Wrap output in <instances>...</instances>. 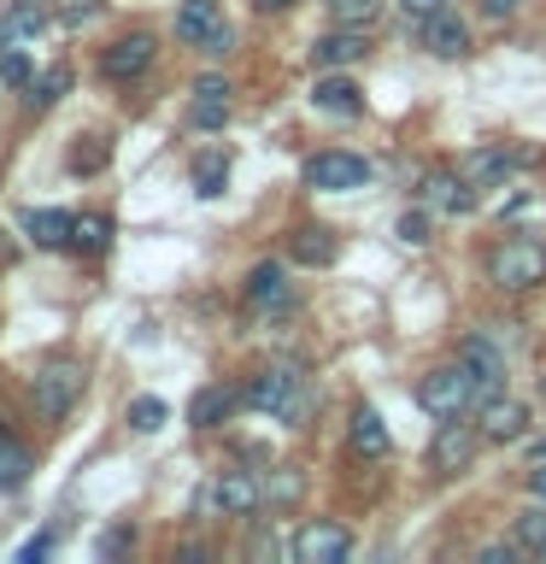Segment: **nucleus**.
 I'll list each match as a JSON object with an SVG mask.
<instances>
[{"instance_id":"nucleus-15","label":"nucleus","mask_w":546,"mask_h":564,"mask_svg":"<svg viewBox=\"0 0 546 564\" xmlns=\"http://www.w3.org/2000/svg\"><path fill=\"white\" fill-rule=\"evenodd\" d=\"M247 394L241 388H229V382H206L200 394L188 400V423L194 430H218V423H229V412H236Z\"/></svg>"},{"instance_id":"nucleus-11","label":"nucleus","mask_w":546,"mask_h":564,"mask_svg":"<svg viewBox=\"0 0 546 564\" xmlns=\"http://www.w3.org/2000/svg\"><path fill=\"white\" fill-rule=\"evenodd\" d=\"M528 159H535L528 148H476V153H470L458 171H465L476 188H500L505 176H517V171L528 165Z\"/></svg>"},{"instance_id":"nucleus-33","label":"nucleus","mask_w":546,"mask_h":564,"mask_svg":"<svg viewBox=\"0 0 546 564\" xmlns=\"http://www.w3.org/2000/svg\"><path fill=\"white\" fill-rule=\"evenodd\" d=\"M429 229H435V212L417 206V212H405V218H400V241L405 247H423V241H429Z\"/></svg>"},{"instance_id":"nucleus-30","label":"nucleus","mask_w":546,"mask_h":564,"mask_svg":"<svg viewBox=\"0 0 546 564\" xmlns=\"http://www.w3.org/2000/svg\"><path fill=\"white\" fill-rule=\"evenodd\" d=\"M511 541L523 546V553H540L546 546V506H528L517 523H511Z\"/></svg>"},{"instance_id":"nucleus-3","label":"nucleus","mask_w":546,"mask_h":564,"mask_svg":"<svg viewBox=\"0 0 546 564\" xmlns=\"http://www.w3.org/2000/svg\"><path fill=\"white\" fill-rule=\"evenodd\" d=\"M83 382H88V377H83V359H70V352H53V359L30 377V400H35V412L59 423V417L70 412V405L83 400Z\"/></svg>"},{"instance_id":"nucleus-28","label":"nucleus","mask_w":546,"mask_h":564,"mask_svg":"<svg viewBox=\"0 0 546 564\" xmlns=\"http://www.w3.org/2000/svg\"><path fill=\"white\" fill-rule=\"evenodd\" d=\"M30 482V453L24 447H18V441H7V435H0V488H24Z\"/></svg>"},{"instance_id":"nucleus-24","label":"nucleus","mask_w":546,"mask_h":564,"mask_svg":"<svg viewBox=\"0 0 546 564\" xmlns=\"http://www.w3.org/2000/svg\"><path fill=\"white\" fill-rule=\"evenodd\" d=\"M70 212H53V206H42V212H24V236L35 241V247H70Z\"/></svg>"},{"instance_id":"nucleus-40","label":"nucleus","mask_w":546,"mask_h":564,"mask_svg":"<svg viewBox=\"0 0 546 564\" xmlns=\"http://www.w3.org/2000/svg\"><path fill=\"white\" fill-rule=\"evenodd\" d=\"M123 546H130V535H123V529H112V535H106V541H100V553H106V558H112V553H123Z\"/></svg>"},{"instance_id":"nucleus-10","label":"nucleus","mask_w":546,"mask_h":564,"mask_svg":"<svg viewBox=\"0 0 546 564\" xmlns=\"http://www.w3.org/2000/svg\"><path fill=\"white\" fill-rule=\"evenodd\" d=\"M423 206L435 212H447V218H465V212H476V183L465 171H435V176H423Z\"/></svg>"},{"instance_id":"nucleus-21","label":"nucleus","mask_w":546,"mask_h":564,"mask_svg":"<svg viewBox=\"0 0 546 564\" xmlns=\"http://www.w3.org/2000/svg\"><path fill=\"white\" fill-rule=\"evenodd\" d=\"M288 259L294 264H312V271H324V264H335V236L324 224H299L288 236Z\"/></svg>"},{"instance_id":"nucleus-14","label":"nucleus","mask_w":546,"mask_h":564,"mask_svg":"<svg viewBox=\"0 0 546 564\" xmlns=\"http://www.w3.org/2000/svg\"><path fill=\"white\" fill-rule=\"evenodd\" d=\"M458 359H465V370L476 377V388H482V400H488V394H500V382H505V359H500V347H493L488 335H470V341L458 347Z\"/></svg>"},{"instance_id":"nucleus-38","label":"nucleus","mask_w":546,"mask_h":564,"mask_svg":"<svg viewBox=\"0 0 546 564\" xmlns=\"http://www.w3.org/2000/svg\"><path fill=\"white\" fill-rule=\"evenodd\" d=\"M400 7L412 12V18H435V12H447L452 0H400Z\"/></svg>"},{"instance_id":"nucleus-13","label":"nucleus","mask_w":546,"mask_h":564,"mask_svg":"<svg viewBox=\"0 0 546 564\" xmlns=\"http://www.w3.org/2000/svg\"><path fill=\"white\" fill-rule=\"evenodd\" d=\"M288 300H294V289H288V271H282L276 259H264V264H253V271H247V306L282 312Z\"/></svg>"},{"instance_id":"nucleus-18","label":"nucleus","mask_w":546,"mask_h":564,"mask_svg":"<svg viewBox=\"0 0 546 564\" xmlns=\"http://www.w3.org/2000/svg\"><path fill=\"white\" fill-rule=\"evenodd\" d=\"M312 106L324 118H359L364 112V88L352 83V77H324V83L312 88Z\"/></svg>"},{"instance_id":"nucleus-42","label":"nucleus","mask_w":546,"mask_h":564,"mask_svg":"<svg viewBox=\"0 0 546 564\" xmlns=\"http://www.w3.org/2000/svg\"><path fill=\"white\" fill-rule=\"evenodd\" d=\"M259 12H288V7H299V0H253Z\"/></svg>"},{"instance_id":"nucleus-20","label":"nucleus","mask_w":546,"mask_h":564,"mask_svg":"<svg viewBox=\"0 0 546 564\" xmlns=\"http://www.w3.org/2000/svg\"><path fill=\"white\" fill-rule=\"evenodd\" d=\"M229 123V83L200 77L194 83V130H223Z\"/></svg>"},{"instance_id":"nucleus-8","label":"nucleus","mask_w":546,"mask_h":564,"mask_svg":"<svg viewBox=\"0 0 546 564\" xmlns=\"http://www.w3.org/2000/svg\"><path fill=\"white\" fill-rule=\"evenodd\" d=\"M206 506H218L223 518H247V511L264 506V482L253 470H223L218 482L206 488Z\"/></svg>"},{"instance_id":"nucleus-37","label":"nucleus","mask_w":546,"mask_h":564,"mask_svg":"<svg viewBox=\"0 0 546 564\" xmlns=\"http://www.w3.org/2000/svg\"><path fill=\"white\" fill-rule=\"evenodd\" d=\"M229 42H236V35H229V24H218V30H211L206 42H200V53H211V59H223V53H229Z\"/></svg>"},{"instance_id":"nucleus-17","label":"nucleus","mask_w":546,"mask_h":564,"mask_svg":"<svg viewBox=\"0 0 546 564\" xmlns=\"http://www.w3.org/2000/svg\"><path fill=\"white\" fill-rule=\"evenodd\" d=\"M423 47H429L435 59H465V53H470V30L458 24L452 7H447V12L423 18Z\"/></svg>"},{"instance_id":"nucleus-41","label":"nucleus","mask_w":546,"mask_h":564,"mask_svg":"<svg viewBox=\"0 0 546 564\" xmlns=\"http://www.w3.org/2000/svg\"><path fill=\"white\" fill-rule=\"evenodd\" d=\"M482 12L488 18H511V12H517V0H482Z\"/></svg>"},{"instance_id":"nucleus-2","label":"nucleus","mask_w":546,"mask_h":564,"mask_svg":"<svg viewBox=\"0 0 546 564\" xmlns=\"http://www.w3.org/2000/svg\"><path fill=\"white\" fill-rule=\"evenodd\" d=\"M247 405H253V412H271L276 423H306L312 417V388H306V377H294L288 365H276V370H259V377L247 382Z\"/></svg>"},{"instance_id":"nucleus-32","label":"nucleus","mask_w":546,"mask_h":564,"mask_svg":"<svg viewBox=\"0 0 546 564\" xmlns=\"http://www.w3.org/2000/svg\"><path fill=\"white\" fill-rule=\"evenodd\" d=\"M165 417H171V412H165V400H159V394H141V400H130V430L153 435Z\"/></svg>"},{"instance_id":"nucleus-35","label":"nucleus","mask_w":546,"mask_h":564,"mask_svg":"<svg viewBox=\"0 0 546 564\" xmlns=\"http://www.w3.org/2000/svg\"><path fill=\"white\" fill-rule=\"evenodd\" d=\"M335 12H341V24H370V18H376V0H335Z\"/></svg>"},{"instance_id":"nucleus-31","label":"nucleus","mask_w":546,"mask_h":564,"mask_svg":"<svg viewBox=\"0 0 546 564\" xmlns=\"http://www.w3.org/2000/svg\"><path fill=\"white\" fill-rule=\"evenodd\" d=\"M106 159H112V148H106L100 135H77V148H70V171L95 176V171H106Z\"/></svg>"},{"instance_id":"nucleus-26","label":"nucleus","mask_w":546,"mask_h":564,"mask_svg":"<svg viewBox=\"0 0 546 564\" xmlns=\"http://www.w3.org/2000/svg\"><path fill=\"white\" fill-rule=\"evenodd\" d=\"M223 183H229V153L223 148H206L200 159H194V194H223Z\"/></svg>"},{"instance_id":"nucleus-6","label":"nucleus","mask_w":546,"mask_h":564,"mask_svg":"<svg viewBox=\"0 0 546 564\" xmlns=\"http://www.w3.org/2000/svg\"><path fill=\"white\" fill-rule=\"evenodd\" d=\"M370 165L347 148H329V153H312L306 159V188H324V194H347V188H364Z\"/></svg>"},{"instance_id":"nucleus-4","label":"nucleus","mask_w":546,"mask_h":564,"mask_svg":"<svg viewBox=\"0 0 546 564\" xmlns=\"http://www.w3.org/2000/svg\"><path fill=\"white\" fill-rule=\"evenodd\" d=\"M470 394H476V377L465 370V359H458V365H435L429 377L417 382V405H423L435 423H440V417H465V412H470Z\"/></svg>"},{"instance_id":"nucleus-25","label":"nucleus","mask_w":546,"mask_h":564,"mask_svg":"<svg viewBox=\"0 0 546 564\" xmlns=\"http://www.w3.org/2000/svg\"><path fill=\"white\" fill-rule=\"evenodd\" d=\"M65 95H70V65H47L42 77H30L24 106H30V112H47V106H59Z\"/></svg>"},{"instance_id":"nucleus-19","label":"nucleus","mask_w":546,"mask_h":564,"mask_svg":"<svg viewBox=\"0 0 546 564\" xmlns=\"http://www.w3.org/2000/svg\"><path fill=\"white\" fill-rule=\"evenodd\" d=\"M347 441H352V453H359V458H387V447H394V435H387V423H382L376 405H359V412H352Z\"/></svg>"},{"instance_id":"nucleus-29","label":"nucleus","mask_w":546,"mask_h":564,"mask_svg":"<svg viewBox=\"0 0 546 564\" xmlns=\"http://www.w3.org/2000/svg\"><path fill=\"white\" fill-rule=\"evenodd\" d=\"M299 494H306V476H299V470H288V465L264 476V506H294Z\"/></svg>"},{"instance_id":"nucleus-39","label":"nucleus","mask_w":546,"mask_h":564,"mask_svg":"<svg viewBox=\"0 0 546 564\" xmlns=\"http://www.w3.org/2000/svg\"><path fill=\"white\" fill-rule=\"evenodd\" d=\"M528 494H535V500H546V458H540L535 470H528Z\"/></svg>"},{"instance_id":"nucleus-43","label":"nucleus","mask_w":546,"mask_h":564,"mask_svg":"<svg viewBox=\"0 0 546 564\" xmlns=\"http://www.w3.org/2000/svg\"><path fill=\"white\" fill-rule=\"evenodd\" d=\"M540 558H546V546H540Z\"/></svg>"},{"instance_id":"nucleus-1","label":"nucleus","mask_w":546,"mask_h":564,"mask_svg":"<svg viewBox=\"0 0 546 564\" xmlns=\"http://www.w3.org/2000/svg\"><path fill=\"white\" fill-rule=\"evenodd\" d=\"M488 276H493V289H505V294H535L546 282V241H535V236L493 241Z\"/></svg>"},{"instance_id":"nucleus-16","label":"nucleus","mask_w":546,"mask_h":564,"mask_svg":"<svg viewBox=\"0 0 546 564\" xmlns=\"http://www.w3.org/2000/svg\"><path fill=\"white\" fill-rule=\"evenodd\" d=\"M42 30H47V12H42V0H12V7L0 12V53H7V47H24V42H35Z\"/></svg>"},{"instance_id":"nucleus-23","label":"nucleus","mask_w":546,"mask_h":564,"mask_svg":"<svg viewBox=\"0 0 546 564\" xmlns=\"http://www.w3.org/2000/svg\"><path fill=\"white\" fill-rule=\"evenodd\" d=\"M218 24H223L218 0H183V7H176V35H183L188 47H200Z\"/></svg>"},{"instance_id":"nucleus-12","label":"nucleus","mask_w":546,"mask_h":564,"mask_svg":"<svg viewBox=\"0 0 546 564\" xmlns=\"http://www.w3.org/2000/svg\"><path fill=\"white\" fill-rule=\"evenodd\" d=\"M528 405L523 400H511V394H488L482 400V435L488 441H500V447H511V441H523L528 435Z\"/></svg>"},{"instance_id":"nucleus-22","label":"nucleus","mask_w":546,"mask_h":564,"mask_svg":"<svg viewBox=\"0 0 546 564\" xmlns=\"http://www.w3.org/2000/svg\"><path fill=\"white\" fill-rule=\"evenodd\" d=\"M364 53H370V47H364L359 30H335V35H324V42L312 47V65H317V70H341V65H359Z\"/></svg>"},{"instance_id":"nucleus-34","label":"nucleus","mask_w":546,"mask_h":564,"mask_svg":"<svg viewBox=\"0 0 546 564\" xmlns=\"http://www.w3.org/2000/svg\"><path fill=\"white\" fill-rule=\"evenodd\" d=\"M0 83H12V88H30V59L18 47L0 53Z\"/></svg>"},{"instance_id":"nucleus-36","label":"nucleus","mask_w":546,"mask_h":564,"mask_svg":"<svg viewBox=\"0 0 546 564\" xmlns=\"http://www.w3.org/2000/svg\"><path fill=\"white\" fill-rule=\"evenodd\" d=\"M53 553V529H47V535H30L24 546H18V564H42Z\"/></svg>"},{"instance_id":"nucleus-9","label":"nucleus","mask_w":546,"mask_h":564,"mask_svg":"<svg viewBox=\"0 0 546 564\" xmlns=\"http://www.w3.org/2000/svg\"><path fill=\"white\" fill-rule=\"evenodd\" d=\"M153 53H159V42H153L148 30H135V35H118V42L100 53V70H106L112 83H135L141 70L153 65Z\"/></svg>"},{"instance_id":"nucleus-7","label":"nucleus","mask_w":546,"mask_h":564,"mask_svg":"<svg viewBox=\"0 0 546 564\" xmlns=\"http://www.w3.org/2000/svg\"><path fill=\"white\" fill-rule=\"evenodd\" d=\"M347 553H352V535H347L341 523L312 518V523L294 529V558H299V564H341Z\"/></svg>"},{"instance_id":"nucleus-5","label":"nucleus","mask_w":546,"mask_h":564,"mask_svg":"<svg viewBox=\"0 0 546 564\" xmlns=\"http://www.w3.org/2000/svg\"><path fill=\"white\" fill-rule=\"evenodd\" d=\"M482 430L476 423H465V417H440L435 423V441H429V470L435 476H465L470 470V458L482 453Z\"/></svg>"},{"instance_id":"nucleus-27","label":"nucleus","mask_w":546,"mask_h":564,"mask_svg":"<svg viewBox=\"0 0 546 564\" xmlns=\"http://www.w3.org/2000/svg\"><path fill=\"white\" fill-rule=\"evenodd\" d=\"M70 247H83V253H106V247H112V218H106V212H83V218L70 224Z\"/></svg>"}]
</instances>
